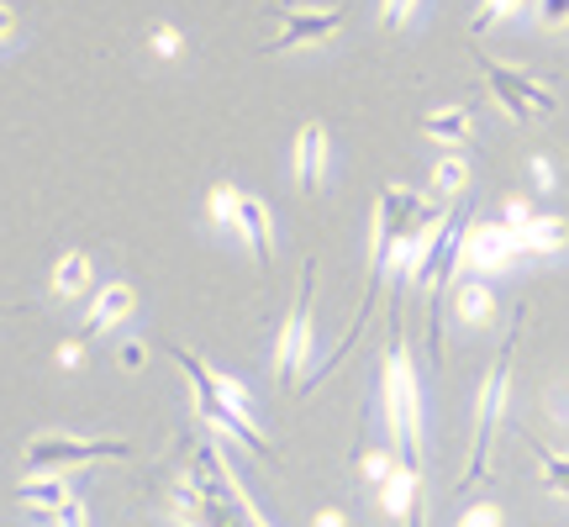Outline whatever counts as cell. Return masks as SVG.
I'll list each match as a JSON object with an SVG mask.
<instances>
[{"mask_svg": "<svg viewBox=\"0 0 569 527\" xmlns=\"http://www.w3.org/2000/svg\"><path fill=\"white\" fill-rule=\"evenodd\" d=\"M380 401H386L390 448L401 454V465L422 475V386H417V365H411L407 332H401V311H390V348H386V369H380Z\"/></svg>", "mask_w": 569, "mask_h": 527, "instance_id": "cell-1", "label": "cell"}, {"mask_svg": "<svg viewBox=\"0 0 569 527\" xmlns=\"http://www.w3.org/2000/svg\"><path fill=\"white\" fill-rule=\"evenodd\" d=\"M169 354H174V365L184 369V380H190V390H196V411H201L206 422L222 427L232 444H243L248 454H259V459H269V465H274V448H269V438L253 427V417H243L238 406H227L222 390L211 386V365H206V359H196L190 348H169Z\"/></svg>", "mask_w": 569, "mask_h": 527, "instance_id": "cell-2", "label": "cell"}, {"mask_svg": "<svg viewBox=\"0 0 569 527\" xmlns=\"http://www.w3.org/2000/svg\"><path fill=\"white\" fill-rule=\"evenodd\" d=\"M511 348H517V332L501 344L486 386H480V401H475V444H469V469H465V480H459V490H469L475 480L490 475V438H496V422L507 411V390H511Z\"/></svg>", "mask_w": 569, "mask_h": 527, "instance_id": "cell-3", "label": "cell"}, {"mask_svg": "<svg viewBox=\"0 0 569 527\" xmlns=\"http://www.w3.org/2000/svg\"><path fill=\"white\" fill-rule=\"evenodd\" d=\"M96 459H132V444L122 438H74V432H38L21 448L27 475H53L63 465H96Z\"/></svg>", "mask_w": 569, "mask_h": 527, "instance_id": "cell-4", "label": "cell"}, {"mask_svg": "<svg viewBox=\"0 0 569 527\" xmlns=\"http://www.w3.org/2000/svg\"><path fill=\"white\" fill-rule=\"evenodd\" d=\"M311 296H317V259L301 264V290H296V306L280 327V348H274L280 386H296V369H306V359H311Z\"/></svg>", "mask_w": 569, "mask_h": 527, "instance_id": "cell-5", "label": "cell"}, {"mask_svg": "<svg viewBox=\"0 0 569 527\" xmlns=\"http://www.w3.org/2000/svg\"><path fill=\"white\" fill-rule=\"evenodd\" d=\"M480 69L490 74V90H496V101L507 106V117H517V122H532V117H553V90H543V84L532 80V74H522V69H507V63L496 59H480Z\"/></svg>", "mask_w": 569, "mask_h": 527, "instance_id": "cell-6", "label": "cell"}, {"mask_svg": "<svg viewBox=\"0 0 569 527\" xmlns=\"http://www.w3.org/2000/svg\"><path fill=\"white\" fill-rule=\"evenodd\" d=\"M280 38L264 42V53H284V48H306V42H327L343 27V11H311V6H280Z\"/></svg>", "mask_w": 569, "mask_h": 527, "instance_id": "cell-7", "label": "cell"}, {"mask_svg": "<svg viewBox=\"0 0 569 527\" xmlns=\"http://www.w3.org/2000/svg\"><path fill=\"white\" fill-rule=\"evenodd\" d=\"M517 259V232L496 222H475L465 227V264L475 275H490V269H507Z\"/></svg>", "mask_w": 569, "mask_h": 527, "instance_id": "cell-8", "label": "cell"}, {"mask_svg": "<svg viewBox=\"0 0 569 527\" xmlns=\"http://www.w3.org/2000/svg\"><path fill=\"white\" fill-rule=\"evenodd\" d=\"M322 175H327V127L322 122H306L296 132V185L306 196L322 190Z\"/></svg>", "mask_w": 569, "mask_h": 527, "instance_id": "cell-9", "label": "cell"}, {"mask_svg": "<svg viewBox=\"0 0 569 527\" xmlns=\"http://www.w3.org/2000/svg\"><path fill=\"white\" fill-rule=\"evenodd\" d=\"M132 285L127 280H117V285H101L96 290V301H90V311H84V322H80V332L84 338H96V332H106V327H117V322H127L132 317Z\"/></svg>", "mask_w": 569, "mask_h": 527, "instance_id": "cell-10", "label": "cell"}, {"mask_svg": "<svg viewBox=\"0 0 569 527\" xmlns=\"http://www.w3.org/2000/svg\"><path fill=\"white\" fill-rule=\"evenodd\" d=\"M238 232L248 238L259 269H269V259H274V227H269V206L259 201V196H243V201H238Z\"/></svg>", "mask_w": 569, "mask_h": 527, "instance_id": "cell-11", "label": "cell"}, {"mask_svg": "<svg viewBox=\"0 0 569 527\" xmlns=\"http://www.w3.org/2000/svg\"><path fill=\"white\" fill-rule=\"evenodd\" d=\"M17 501H21L27 511H42V517H59V511L69 507V501H74V490L63 486L59 475H27V480L17 486Z\"/></svg>", "mask_w": 569, "mask_h": 527, "instance_id": "cell-12", "label": "cell"}, {"mask_svg": "<svg viewBox=\"0 0 569 527\" xmlns=\"http://www.w3.org/2000/svg\"><path fill=\"white\" fill-rule=\"evenodd\" d=\"M90 280H96V264H90L84 248H74V253H63V259L53 264V296H59V301H80L84 290H90Z\"/></svg>", "mask_w": 569, "mask_h": 527, "instance_id": "cell-13", "label": "cell"}, {"mask_svg": "<svg viewBox=\"0 0 569 527\" xmlns=\"http://www.w3.org/2000/svg\"><path fill=\"white\" fill-rule=\"evenodd\" d=\"M569 243V222L565 217H532L522 232H517V253H553V248Z\"/></svg>", "mask_w": 569, "mask_h": 527, "instance_id": "cell-14", "label": "cell"}, {"mask_svg": "<svg viewBox=\"0 0 569 527\" xmlns=\"http://www.w3.org/2000/svg\"><path fill=\"white\" fill-rule=\"evenodd\" d=\"M453 311H459V322L486 327L490 317H496V296H490V285H480V275H475L469 285H459V290H453Z\"/></svg>", "mask_w": 569, "mask_h": 527, "instance_id": "cell-15", "label": "cell"}, {"mask_svg": "<svg viewBox=\"0 0 569 527\" xmlns=\"http://www.w3.org/2000/svg\"><path fill=\"white\" fill-rule=\"evenodd\" d=\"M422 132H427L432 142H465V138H469V111H465V106L432 111V117H422Z\"/></svg>", "mask_w": 569, "mask_h": 527, "instance_id": "cell-16", "label": "cell"}, {"mask_svg": "<svg viewBox=\"0 0 569 527\" xmlns=\"http://www.w3.org/2000/svg\"><path fill=\"white\" fill-rule=\"evenodd\" d=\"M238 201H243V190H238V185H211V196H206L211 222H217V227H238Z\"/></svg>", "mask_w": 569, "mask_h": 527, "instance_id": "cell-17", "label": "cell"}, {"mask_svg": "<svg viewBox=\"0 0 569 527\" xmlns=\"http://www.w3.org/2000/svg\"><path fill=\"white\" fill-rule=\"evenodd\" d=\"M465 180H469V163L459 159V153H443L438 169H432V190H438V196H459Z\"/></svg>", "mask_w": 569, "mask_h": 527, "instance_id": "cell-18", "label": "cell"}, {"mask_svg": "<svg viewBox=\"0 0 569 527\" xmlns=\"http://www.w3.org/2000/svg\"><path fill=\"white\" fill-rule=\"evenodd\" d=\"M517 6H522V0H480V11H475V21H469V32H490V27L507 21Z\"/></svg>", "mask_w": 569, "mask_h": 527, "instance_id": "cell-19", "label": "cell"}, {"mask_svg": "<svg viewBox=\"0 0 569 527\" xmlns=\"http://www.w3.org/2000/svg\"><path fill=\"white\" fill-rule=\"evenodd\" d=\"M538 448V459H543V480H549V490H565L569 496V459L565 454H553V448H543V444H532Z\"/></svg>", "mask_w": 569, "mask_h": 527, "instance_id": "cell-20", "label": "cell"}, {"mask_svg": "<svg viewBox=\"0 0 569 527\" xmlns=\"http://www.w3.org/2000/svg\"><path fill=\"white\" fill-rule=\"evenodd\" d=\"M211 386L222 390V401H227V406H238V411H243V417H253V396H248V390L238 386V380H232V375H222V369H211Z\"/></svg>", "mask_w": 569, "mask_h": 527, "instance_id": "cell-21", "label": "cell"}, {"mask_svg": "<svg viewBox=\"0 0 569 527\" xmlns=\"http://www.w3.org/2000/svg\"><path fill=\"white\" fill-rule=\"evenodd\" d=\"M459 527H501V507L496 501H480V507H469L459 517Z\"/></svg>", "mask_w": 569, "mask_h": 527, "instance_id": "cell-22", "label": "cell"}, {"mask_svg": "<svg viewBox=\"0 0 569 527\" xmlns=\"http://www.w3.org/2000/svg\"><path fill=\"white\" fill-rule=\"evenodd\" d=\"M411 11H417V0H380V21H386L390 32H396V27H407Z\"/></svg>", "mask_w": 569, "mask_h": 527, "instance_id": "cell-23", "label": "cell"}, {"mask_svg": "<svg viewBox=\"0 0 569 527\" xmlns=\"http://www.w3.org/2000/svg\"><path fill=\"white\" fill-rule=\"evenodd\" d=\"M538 21L543 27H569V0H538Z\"/></svg>", "mask_w": 569, "mask_h": 527, "instance_id": "cell-24", "label": "cell"}, {"mask_svg": "<svg viewBox=\"0 0 569 527\" xmlns=\"http://www.w3.org/2000/svg\"><path fill=\"white\" fill-rule=\"evenodd\" d=\"M184 42H180V32L174 27H153V53H163V59H174Z\"/></svg>", "mask_w": 569, "mask_h": 527, "instance_id": "cell-25", "label": "cell"}, {"mask_svg": "<svg viewBox=\"0 0 569 527\" xmlns=\"http://www.w3.org/2000/svg\"><path fill=\"white\" fill-rule=\"evenodd\" d=\"M53 523H59V527H90V517H84V501H80V496H74V501H69V507H63Z\"/></svg>", "mask_w": 569, "mask_h": 527, "instance_id": "cell-26", "label": "cell"}, {"mask_svg": "<svg viewBox=\"0 0 569 527\" xmlns=\"http://www.w3.org/2000/svg\"><path fill=\"white\" fill-rule=\"evenodd\" d=\"M528 222H532V206L528 201H507V227L511 232H522Z\"/></svg>", "mask_w": 569, "mask_h": 527, "instance_id": "cell-27", "label": "cell"}, {"mask_svg": "<svg viewBox=\"0 0 569 527\" xmlns=\"http://www.w3.org/2000/svg\"><path fill=\"white\" fill-rule=\"evenodd\" d=\"M11 38H17V11L0 6V42H11Z\"/></svg>", "mask_w": 569, "mask_h": 527, "instance_id": "cell-28", "label": "cell"}, {"mask_svg": "<svg viewBox=\"0 0 569 527\" xmlns=\"http://www.w3.org/2000/svg\"><path fill=\"white\" fill-rule=\"evenodd\" d=\"M532 180L549 190V185H553V163H549V159H532Z\"/></svg>", "mask_w": 569, "mask_h": 527, "instance_id": "cell-29", "label": "cell"}, {"mask_svg": "<svg viewBox=\"0 0 569 527\" xmlns=\"http://www.w3.org/2000/svg\"><path fill=\"white\" fill-rule=\"evenodd\" d=\"M117 359H122L127 369H138L142 365V344H122V354H117Z\"/></svg>", "mask_w": 569, "mask_h": 527, "instance_id": "cell-30", "label": "cell"}, {"mask_svg": "<svg viewBox=\"0 0 569 527\" xmlns=\"http://www.w3.org/2000/svg\"><path fill=\"white\" fill-rule=\"evenodd\" d=\"M317 527H343V511H322V517H317Z\"/></svg>", "mask_w": 569, "mask_h": 527, "instance_id": "cell-31", "label": "cell"}, {"mask_svg": "<svg viewBox=\"0 0 569 527\" xmlns=\"http://www.w3.org/2000/svg\"><path fill=\"white\" fill-rule=\"evenodd\" d=\"M11 311H17V306H0V317H11Z\"/></svg>", "mask_w": 569, "mask_h": 527, "instance_id": "cell-32", "label": "cell"}]
</instances>
